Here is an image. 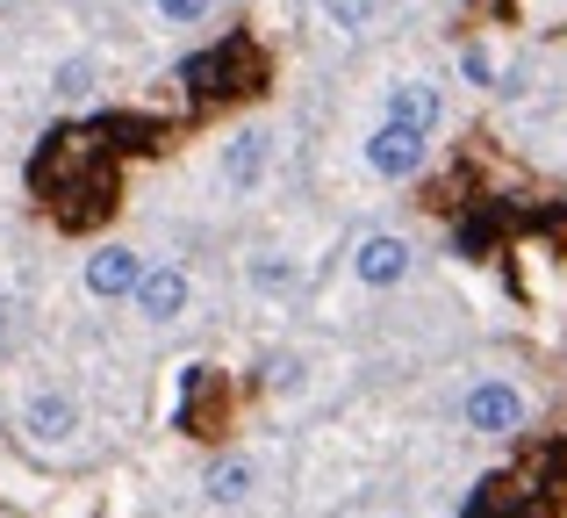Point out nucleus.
<instances>
[{
  "label": "nucleus",
  "mask_w": 567,
  "mask_h": 518,
  "mask_svg": "<svg viewBox=\"0 0 567 518\" xmlns=\"http://www.w3.org/2000/svg\"><path fill=\"white\" fill-rule=\"evenodd\" d=\"M43 202H58V224H101L115 210V166L101 159V130H58L43 138L37 166H29Z\"/></svg>",
  "instance_id": "1"
},
{
  "label": "nucleus",
  "mask_w": 567,
  "mask_h": 518,
  "mask_svg": "<svg viewBox=\"0 0 567 518\" xmlns=\"http://www.w3.org/2000/svg\"><path fill=\"white\" fill-rule=\"evenodd\" d=\"M259 72H266V65H259V51H251L245 37H223L216 51L187 58L181 80H187L202 101H223V94H251V87H259Z\"/></svg>",
  "instance_id": "2"
},
{
  "label": "nucleus",
  "mask_w": 567,
  "mask_h": 518,
  "mask_svg": "<svg viewBox=\"0 0 567 518\" xmlns=\"http://www.w3.org/2000/svg\"><path fill=\"white\" fill-rule=\"evenodd\" d=\"M431 159V130H410V123H381L367 130V166L381 173V181H410V173H424Z\"/></svg>",
  "instance_id": "3"
},
{
  "label": "nucleus",
  "mask_w": 567,
  "mask_h": 518,
  "mask_svg": "<svg viewBox=\"0 0 567 518\" xmlns=\"http://www.w3.org/2000/svg\"><path fill=\"white\" fill-rule=\"evenodd\" d=\"M460 418L482 439H511V433H525V389H511V382H474Z\"/></svg>",
  "instance_id": "4"
},
{
  "label": "nucleus",
  "mask_w": 567,
  "mask_h": 518,
  "mask_svg": "<svg viewBox=\"0 0 567 518\" xmlns=\"http://www.w3.org/2000/svg\"><path fill=\"white\" fill-rule=\"evenodd\" d=\"M416 266V245L402 238V231H367L360 245H352V274L367 281V288H395V281H410Z\"/></svg>",
  "instance_id": "5"
},
{
  "label": "nucleus",
  "mask_w": 567,
  "mask_h": 518,
  "mask_svg": "<svg viewBox=\"0 0 567 518\" xmlns=\"http://www.w3.org/2000/svg\"><path fill=\"white\" fill-rule=\"evenodd\" d=\"M467 518H554V490L546 483H517V476H488L482 490H474Z\"/></svg>",
  "instance_id": "6"
},
{
  "label": "nucleus",
  "mask_w": 567,
  "mask_h": 518,
  "mask_svg": "<svg viewBox=\"0 0 567 518\" xmlns=\"http://www.w3.org/2000/svg\"><path fill=\"white\" fill-rule=\"evenodd\" d=\"M144 266H152V260H137L130 245H101V253H86V295H101V303H123V295H137Z\"/></svg>",
  "instance_id": "7"
},
{
  "label": "nucleus",
  "mask_w": 567,
  "mask_h": 518,
  "mask_svg": "<svg viewBox=\"0 0 567 518\" xmlns=\"http://www.w3.org/2000/svg\"><path fill=\"white\" fill-rule=\"evenodd\" d=\"M187 274L181 266H144V281H137V295H130V303H137V317H152V324H173V317H187Z\"/></svg>",
  "instance_id": "8"
},
{
  "label": "nucleus",
  "mask_w": 567,
  "mask_h": 518,
  "mask_svg": "<svg viewBox=\"0 0 567 518\" xmlns=\"http://www.w3.org/2000/svg\"><path fill=\"white\" fill-rule=\"evenodd\" d=\"M22 433L37 439V447H65L72 433H80V404H72L65 389H43L22 404Z\"/></svg>",
  "instance_id": "9"
},
{
  "label": "nucleus",
  "mask_w": 567,
  "mask_h": 518,
  "mask_svg": "<svg viewBox=\"0 0 567 518\" xmlns=\"http://www.w3.org/2000/svg\"><path fill=\"white\" fill-rule=\"evenodd\" d=\"M388 123L439 130V123H445V94H439L431 80H395V87H388Z\"/></svg>",
  "instance_id": "10"
},
{
  "label": "nucleus",
  "mask_w": 567,
  "mask_h": 518,
  "mask_svg": "<svg viewBox=\"0 0 567 518\" xmlns=\"http://www.w3.org/2000/svg\"><path fill=\"white\" fill-rule=\"evenodd\" d=\"M216 425H223V382H216V367H187L181 433H216Z\"/></svg>",
  "instance_id": "11"
},
{
  "label": "nucleus",
  "mask_w": 567,
  "mask_h": 518,
  "mask_svg": "<svg viewBox=\"0 0 567 518\" xmlns=\"http://www.w3.org/2000/svg\"><path fill=\"white\" fill-rule=\"evenodd\" d=\"M266 159H274V138H266V130H237L230 152H223V181H230V187H259Z\"/></svg>",
  "instance_id": "12"
},
{
  "label": "nucleus",
  "mask_w": 567,
  "mask_h": 518,
  "mask_svg": "<svg viewBox=\"0 0 567 518\" xmlns=\"http://www.w3.org/2000/svg\"><path fill=\"white\" fill-rule=\"evenodd\" d=\"M251 483H259V468H251L245 454H223V461L202 476V490H208V505H245Z\"/></svg>",
  "instance_id": "13"
},
{
  "label": "nucleus",
  "mask_w": 567,
  "mask_h": 518,
  "mask_svg": "<svg viewBox=\"0 0 567 518\" xmlns=\"http://www.w3.org/2000/svg\"><path fill=\"white\" fill-rule=\"evenodd\" d=\"M101 138H115V152H158L166 144V123H152V115H101Z\"/></svg>",
  "instance_id": "14"
},
{
  "label": "nucleus",
  "mask_w": 567,
  "mask_h": 518,
  "mask_svg": "<svg viewBox=\"0 0 567 518\" xmlns=\"http://www.w3.org/2000/svg\"><path fill=\"white\" fill-rule=\"evenodd\" d=\"M323 22H331L338 37H360V29L374 22V0H323Z\"/></svg>",
  "instance_id": "15"
},
{
  "label": "nucleus",
  "mask_w": 567,
  "mask_h": 518,
  "mask_svg": "<svg viewBox=\"0 0 567 518\" xmlns=\"http://www.w3.org/2000/svg\"><path fill=\"white\" fill-rule=\"evenodd\" d=\"M245 274H251V288H266V295H280V288H295V266H288V260H280V253H259V260H251V266H245Z\"/></svg>",
  "instance_id": "16"
},
{
  "label": "nucleus",
  "mask_w": 567,
  "mask_h": 518,
  "mask_svg": "<svg viewBox=\"0 0 567 518\" xmlns=\"http://www.w3.org/2000/svg\"><path fill=\"white\" fill-rule=\"evenodd\" d=\"M158 8V22H173V29H194L208 14V0H152Z\"/></svg>",
  "instance_id": "17"
},
{
  "label": "nucleus",
  "mask_w": 567,
  "mask_h": 518,
  "mask_svg": "<svg viewBox=\"0 0 567 518\" xmlns=\"http://www.w3.org/2000/svg\"><path fill=\"white\" fill-rule=\"evenodd\" d=\"M86 87H94V65H86V58H72V65H58V94H65V101H80Z\"/></svg>",
  "instance_id": "18"
},
{
  "label": "nucleus",
  "mask_w": 567,
  "mask_h": 518,
  "mask_svg": "<svg viewBox=\"0 0 567 518\" xmlns=\"http://www.w3.org/2000/svg\"><path fill=\"white\" fill-rule=\"evenodd\" d=\"M488 245H496V231H488V224H460V253H467V260H482Z\"/></svg>",
  "instance_id": "19"
},
{
  "label": "nucleus",
  "mask_w": 567,
  "mask_h": 518,
  "mask_svg": "<svg viewBox=\"0 0 567 518\" xmlns=\"http://www.w3.org/2000/svg\"><path fill=\"white\" fill-rule=\"evenodd\" d=\"M295 375H302V360H295V353H280V360H266V382H280V389H295Z\"/></svg>",
  "instance_id": "20"
},
{
  "label": "nucleus",
  "mask_w": 567,
  "mask_h": 518,
  "mask_svg": "<svg viewBox=\"0 0 567 518\" xmlns=\"http://www.w3.org/2000/svg\"><path fill=\"white\" fill-rule=\"evenodd\" d=\"M460 72H467L474 87H488V80H496V65H488V51H467V58H460Z\"/></svg>",
  "instance_id": "21"
},
{
  "label": "nucleus",
  "mask_w": 567,
  "mask_h": 518,
  "mask_svg": "<svg viewBox=\"0 0 567 518\" xmlns=\"http://www.w3.org/2000/svg\"><path fill=\"white\" fill-rule=\"evenodd\" d=\"M0 332H8V295H0Z\"/></svg>",
  "instance_id": "22"
}]
</instances>
